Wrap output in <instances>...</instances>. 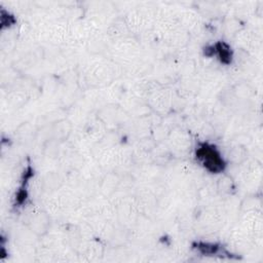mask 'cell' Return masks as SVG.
<instances>
[{
	"instance_id": "cell-3",
	"label": "cell",
	"mask_w": 263,
	"mask_h": 263,
	"mask_svg": "<svg viewBox=\"0 0 263 263\" xmlns=\"http://www.w3.org/2000/svg\"><path fill=\"white\" fill-rule=\"evenodd\" d=\"M47 225H49V223L46 222V220L44 218L41 217L40 214L35 215V216L31 220V229L34 231L38 232L39 234H42L43 232L46 231Z\"/></svg>"
},
{
	"instance_id": "cell-2",
	"label": "cell",
	"mask_w": 263,
	"mask_h": 263,
	"mask_svg": "<svg viewBox=\"0 0 263 263\" xmlns=\"http://www.w3.org/2000/svg\"><path fill=\"white\" fill-rule=\"evenodd\" d=\"M206 51H210L212 56L216 55L217 59L223 64L229 65L232 61V52L229 44H226L224 42H217L209 47H207Z\"/></svg>"
},
{
	"instance_id": "cell-1",
	"label": "cell",
	"mask_w": 263,
	"mask_h": 263,
	"mask_svg": "<svg viewBox=\"0 0 263 263\" xmlns=\"http://www.w3.org/2000/svg\"><path fill=\"white\" fill-rule=\"evenodd\" d=\"M196 158L199 164L212 174L222 173L226 168V163L220 151L210 143H199L196 149Z\"/></svg>"
},
{
	"instance_id": "cell-4",
	"label": "cell",
	"mask_w": 263,
	"mask_h": 263,
	"mask_svg": "<svg viewBox=\"0 0 263 263\" xmlns=\"http://www.w3.org/2000/svg\"><path fill=\"white\" fill-rule=\"evenodd\" d=\"M230 158H231V160L235 163L238 162H242L245 158V151L243 148L235 146L233 147V149L231 150V153H230Z\"/></svg>"
}]
</instances>
